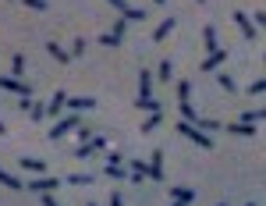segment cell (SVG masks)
Returning <instances> with one entry per match:
<instances>
[{
    "label": "cell",
    "mask_w": 266,
    "mask_h": 206,
    "mask_svg": "<svg viewBox=\"0 0 266 206\" xmlns=\"http://www.w3.org/2000/svg\"><path fill=\"white\" fill-rule=\"evenodd\" d=\"M67 107H71V114H78V110H92L96 100L92 96H75V100H67Z\"/></svg>",
    "instance_id": "13"
},
{
    "label": "cell",
    "mask_w": 266,
    "mask_h": 206,
    "mask_svg": "<svg viewBox=\"0 0 266 206\" xmlns=\"http://www.w3.org/2000/svg\"><path fill=\"white\" fill-rule=\"evenodd\" d=\"M216 85H220L224 93H234V89H238V85H234V78H231V75H224V68H216Z\"/></svg>",
    "instance_id": "21"
},
{
    "label": "cell",
    "mask_w": 266,
    "mask_h": 206,
    "mask_svg": "<svg viewBox=\"0 0 266 206\" xmlns=\"http://www.w3.org/2000/svg\"><path fill=\"white\" fill-rule=\"evenodd\" d=\"M43 206H57V199H54V192H46V196H43Z\"/></svg>",
    "instance_id": "39"
},
{
    "label": "cell",
    "mask_w": 266,
    "mask_h": 206,
    "mask_svg": "<svg viewBox=\"0 0 266 206\" xmlns=\"http://www.w3.org/2000/svg\"><path fill=\"white\" fill-rule=\"evenodd\" d=\"M107 178H114V181H121V178H128V171H125V164H121V167H110V164H107Z\"/></svg>",
    "instance_id": "32"
},
{
    "label": "cell",
    "mask_w": 266,
    "mask_h": 206,
    "mask_svg": "<svg viewBox=\"0 0 266 206\" xmlns=\"http://www.w3.org/2000/svg\"><path fill=\"white\" fill-rule=\"evenodd\" d=\"M85 206H96V203H85Z\"/></svg>",
    "instance_id": "45"
},
{
    "label": "cell",
    "mask_w": 266,
    "mask_h": 206,
    "mask_svg": "<svg viewBox=\"0 0 266 206\" xmlns=\"http://www.w3.org/2000/svg\"><path fill=\"white\" fill-rule=\"evenodd\" d=\"M25 110H29V118H32V121H43V118H46V103L29 100V107H25Z\"/></svg>",
    "instance_id": "20"
},
{
    "label": "cell",
    "mask_w": 266,
    "mask_h": 206,
    "mask_svg": "<svg viewBox=\"0 0 266 206\" xmlns=\"http://www.w3.org/2000/svg\"><path fill=\"white\" fill-rule=\"evenodd\" d=\"M196 128H202V132H220V121H209V118H199V121H196Z\"/></svg>",
    "instance_id": "31"
},
{
    "label": "cell",
    "mask_w": 266,
    "mask_h": 206,
    "mask_svg": "<svg viewBox=\"0 0 266 206\" xmlns=\"http://www.w3.org/2000/svg\"><path fill=\"white\" fill-rule=\"evenodd\" d=\"M64 181H67V185H92V174H85V171H75V174H67Z\"/></svg>",
    "instance_id": "27"
},
{
    "label": "cell",
    "mask_w": 266,
    "mask_h": 206,
    "mask_svg": "<svg viewBox=\"0 0 266 206\" xmlns=\"http://www.w3.org/2000/svg\"><path fill=\"white\" fill-rule=\"evenodd\" d=\"M146 18H149V7H128V11H125V21H138V25H142Z\"/></svg>",
    "instance_id": "19"
},
{
    "label": "cell",
    "mask_w": 266,
    "mask_h": 206,
    "mask_svg": "<svg viewBox=\"0 0 266 206\" xmlns=\"http://www.w3.org/2000/svg\"><path fill=\"white\" fill-rule=\"evenodd\" d=\"M171 196H174V203H171V206H188V203H196V189H188V185L171 189Z\"/></svg>",
    "instance_id": "9"
},
{
    "label": "cell",
    "mask_w": 266,
    "mask_h": 206,
    "mask_svg": "<svg viewBox=\"0 0 266 206\" xmlns=\"http://www.w3.org/2000/svg\"><path fill=\"white\" fill-rule=\"evenodd\" d=\"M21 4H25V7H29V11H46V7H50V4H46V0H21Z\"/></svg>",
    "instance_id": "35"
},
{
    "label": "cell",
    "mask_w": 266,
    "mask_h": 206,
    "mask_svg": "<svg viewBox=\"0 0 266 206\" xmlns=\"http://www.w3.org/2000/svg\"><path fill=\"white\" fill-rule=\"evenodd\" d=\"M234 25H238V29H241V36H245V39H249V43H252V39H256V36H259V32H256V25H252V21H249V14H245V11H234Z\"/></svg>",
    "instance_id": "8"
},
{
    "label": "cell",
    "mask_w": 266,
    "mask_h": 206,
    "mask_svg": "<svg viewBox=\"0 0 266 206\" xmlns=\"http://www.w3.org/2000/svg\"><path fill=\"white\" fill-rule=\"evenodd\" d=\"M125 171L132 174L135 181H142V178H149V174H146V164H142V160H125Z\"/></svg>",
    "instance_id": "14"
},
{
    "label": "cell",
    "mask_w": 266,
    "mask_h": 206,
    "mask_svg": "<svg viewBox=\"0 0 266 206\" xmlns=\"http://www.w3.org/2000/svg\"><path fill=\"white\" fill-rule=\"evenodd\" d=\"M149 89H153V75L149 71H138V100H146Z\"/></svg>",
    "instance_id": "17"
},
{
    "label": "cell",
    "mask_w": 266,
    "mask_h": 206,
    "mask_svg": "<svg viewBox=\"0 0 266 206\" xmlns=\"http://www.w3.org/2000/svg\"><path fill=\"white\" fill-rule=\"evenodd\" d=\"M135 107H138V110H146V114H156V110H163V103H160V100H153V96H146V100H135Z\"/></svg>",
    "instance_id": "18"
},
{
    "label": "cell",
    "mask_w": 266,
    "mask_h": 206,
    "mask_svg": "<svg viewBox=\"0 0 266 206\" xmlns=\"http://www.w3.org/2000/svg\"><path fill=\"white\" fill-rule=\"evenodd\" d=\"M156 75H160L163 82H171V78H174V64H171V61L163 57V61H160V68H156Z\"/></svg>",
    "instance_id": "29"
},
{
    "label": "cell",
    "mask_w": 266,
    "mask_h": 206,
    "mask_svg": "<svg viewBox=\"0 0 266 206\" xmlns=\"http://www.w3.org/2000/svg\"><path fill=\"white\" fill-rule=\"evenodd\" d=\"M75 135H78V146H82V142H89V139H92V132H89V128H78Z\"/></svg>",
    "instance_id": "37"
},
{
    "label": "cell",
    "mask_w": 266,
    "mask_h": 206,
    "mask_svg": "<svg viewBox=\"0 0 266 206\" xmlns=\"http://www.w3.org/2000/svg\"><path fill=\"white\" fill-rule=\"evenodd\" d=\"M0 89H7V93H18V96H32V89H29L21 78H11V75H0Z\"/></svg>",
    "instance_id": "7"
},
{
    "label": "cell",
    "mask_w": 266,
    "mask_h": 206,
    "mask_svg": "<svg viewBox=\"0 0 266 206\" xmlns=\"http://www.w3.org/2000/svg\"><path fill=\"white\" fill-rule=\"evenodd\" d=\"M224 61H227V47H216V50L199 64V71H216V68H224Z\"/></svg>",
    "instance_id": "5"
},
{
    "label": "cell",
    "mask_w": 266,
    "mask_h": 206,
    "mask_svg": "<svg viewBox=\"0 0 266 206\" xmlns=\"http://www.w3.org/2000/svg\"><path fill=\"white\" fill-rule=\"evenodd\" d=\"M146 174H149L153 181H163V149H156V153L149 156V164H146Z\"/></svg>",
    "instance_id": "6"
},
{
    "label": "cell",
    "mask_w": 266,
    "mask_h": 206,
    "mask_svg": "<svg viewBox=\"0 0 266 206\" xmlns=\"http://www.w3.org/2000/svg\"><path fill=\"white\" fill-rule=\"evenodd\" d=\"M160 121H163V110H156V114H149V118H146V125H142L138 132H142V135H149V132H153V128L160 125Z\"/></svg>",
    "instance_id": "26"
},
{
    "label": "cell",
    "mask_w": 266,
    "mask_h": 206,
    "mask_svg": "<svg viewBox=\"0 0 266 206\" xmlns=\"http://www.w3.org/2000/svg\"><path fill=\"white\" fill-rule=\"evenodd\" d=\"M78 125H82V118H78V114H61V118L54 121V128H50L46 135H50V142H57V139H64L67 132H75Z\"/></svg>",
    "instance_id": "1"
},
{
    "label": "cell",
    "mask_w": 266,
    "mask_h": 206,
    "mask_svg": "<svg viewBox=\"0 0 266 206\" xmlns=\"http://www.w3.org/2000/svg\"><path fill=\"white\" fill-rule=\"evenodd\" d=\"M18 167L29 171V174H46V160H39V156H21Z\"/></svg>",
    "instance_id": "10"
},
{
    "label": "cell",
    "mask_w": 266,
    "mask_h": 206,
    "mask_svg": "<svg viewBox=\"0 0 266 206\" xmlns=\"http://www.w3.org/2000/svg\"><path fill=\"white\" fill-rule=\"evenodd\" d=\"M241 121H245V125H259V121H263V107H256V110L249 107V110L241 114Z\"/></svg>",
    "instance_id": "28"
},
{
    "label": "cell",
    "mask_w": 266,
    "mask_h": 206,
    "mask_svg": "<svg viewBox=\"0 0 266 206\" xmlns=\"http://www.w3.org/2000/svg\"><path fill=\"white\" fill-rule=\"evenodd\" d=\"M202 47H206L209 54L220 47V43H216V29H213V25H206V29H202Z\"/></svg>",
    "instance_id": "16"
},
{
    "label": "cell",
    "mask_w": 266,
    "mask_h": 206,
    "mask_svg": "<svg viewBox=\"0 0 266 206\" xmlns=\"http://www.w3.org/2000/svg\"><path fill=\"white\" fill-rule=\"evenodd\" d=\"M178 100H181V103H192V82H188V78L178 82Z\"/></svg>",
    "instance_id": "24"
},
{
    "label": "cell",
    "mask_w": 266,
    "mask_h": 206,
    "mask_svg": "<svg viewBox=\"0 0 266 206\" xmlns=\"http://www.w3.org/2000/svg\"><path fill=\"white\" fill-rule=\"evenodd\" d=\"M178 132L185 139H192L196 146H202V149H213V135L202 132V128H196V125H188V121H178Z\"/></svg>",
    "instance_id": "2"
},
{
    "label": "cell",
    "mask_w": 266,
    "mask_h": 206,
    "mask_svg": "<svg viewBox=\"0 0 266 206\" xmlns=\"http://www.w3.org/2000/svg\"><path fill=\"white\" fill-rule=\"evenodd\" d=\"M46 54H50L54 61H61V64H67V61H71V54H67L64 47H57V43H50V47H46Z\"/></svg>",
    "instance_id": "22"
},
{
    "label": "cell",
    "mask_w": 266,
    "mask_h": 206,
    "mask_svg": "<svg viewBox=\"0 0 266 206\" xmlns=\"http://www.w3.org/2000/svg\"><path fill=\"white\" fill-rule=\"evenodd\" d=\"M11 78H21L25 82V57L21 54H14V61H11Z\"/></svg>",
    "instance_id": "23"
},
{
    "label": "cell",
    "mask_w": 266,
    "mask_h": 206,
    "mask_svg": "<svg viewBox=\"0 0 266 206\" xmlns=\"http://www.w3.org/2000/svg\"><path fill=\"white\" fill-rule=\"evenodd\" d=\"M4 132H7V128H4V121H0V135H4Z\"/></svg>",
    "instance_id": "41"
},
{
    "label": "cell",
    "mask_w": 266,
    "mask_h": 206,
    "mask_svg": "<svg viewBox=\"0 0 266 206\" xmlns=\"http://www.w3.org/2000/svg\"><path fill=\"white\" fill-rule=\"evenodd\" d=\"M107 4H110V7H117V11H121V14H125V11H128V0H107Z\"/></svg>",
    "instance_id": "38"
},
{
    "label": "cell",
    "mask_w": 266,
    "mask_h": 206,
    "mask_svg": "<svg viewBox=\"0 0 266 206\" xmlns=\"http://www.w3.org/2000/svg\"><path fill=\"white\" fill-rule=\"evenodd\" d=\"M196 4H206V0H196Z\"/></svg>",
    "instance_id": "43"
},
{
    "label": "cell",
    "mask_w": 266,
    "mask_h": 206,
    "mask_svg": "<svg viewBox=\"0 0 266 206\" xmlns=\"http://www.w3.org/2000/svg\"><path fill=\"white\" fill-rule=\"evenodd\" d=\"M57 185H61V178H57V174H54V178H50V174H36L32 181H25V189H29V192H39V196L54 192Z\"/></svg>",
    "instance_id": "3"
},
{
    "label": "cell",
    "mask_w": 266,
    "mask_h": 206,
    "mask_svg": "<svg viewBox=\"0 0 266 206\" xmlns=\"http://www.w3.org/2000/svg\"><path fill=\"white\" fill-rule=\"evenodd\" d=\"M178 107H181V121H188V125H196V121H199V110H196L192 103H178Z\"/></svg>",
    "instance_id": "25"
},
{
    "label": "cell",
    "mask_w": 266,
    "mask_h": 206,
    "mask_svg": "<svg viewBox=\"0 0 266 206\" xmlns=\"http://www.w3.org/2000/svg\"><path fill=\"white\" fill-rule=\"evenodd\" d=\"M67 54H71V57H82V54H85V39L78 36V39L71 43V50H67Z\"/></svg>",
    "instance_id": "33"
},
{
    "label": "cell",
    "mask_w": 266,
    "mask_h": 206,
    "mask_svg": "<svg viewBox=\"0 0 266 206\" xmlns=\"http://www.w3.org/2000/svg\"><path fill=\"white\" fill-rule=\"evenodd\" d=\"M245 206H256V203H245Z\"/></svg>",
    "instance_id": "44"
},
{
    "label": "cell",
    "mask_w": 266,
    "mask_h": 206,
    "mask_svg": "<svg viewBox=\"0 0 266 206\" xmlns=\"http://www.w3.org/2000/svg\"><path fill=\"white\" fill-rule=\"evenodd\" d=\"M216 206H227V203H216Z\"/></svg>",
    "instance_id": "46"
},
{
    "label": "cell",
    "mask_w": 266,
    "mask_h": 206,
    "mask_svg": "<svg viewBox=\"0 0 266 206\" xmlns=\"http://www.w3.org/2000/svg\"><path fill=\"white\" fill-rule=\"evenodd\" d=\"M227 132L231 135H241V139H252L259 132V125H245V121H238V125H227Z\"/></svg>",
    "instance_id": "11"
},
{
    "label": "cell",
    "mask_w": 266,
    "mask_h": 206,
    "mask_svg": "<svg viewBox=\"0 0 266 206\" xmlns=\"http://www.w3.org/2000/svg\"><path fill=\"white\" fill-rule=\"evenodd\" d=\"M174 25H178L174 18H167V21H160V25H156V32H153V43H163V39H167V36L174 32Z\"/></svg>",
    "instance_id": "12"
},
{
    "label": "cell",
    "mask_w": 266,
    "mask_h": 206,
    "mask_svg": "<svg viewBox=\"0 0 266 206\" xmlns=\"http://www.w3.org/2000/svg\"><path fill=\"white\" fill-rule=\"evenodd\" d=\"M0 185H4V189H14V192H21V189H25V181H21V178H14V174H7L4 167H0Z\"/></svg>",
    "instance_id": "15"
},
{
    "label": "cell",
    "mask_w": 266,
    "mask_h": 206,
    "mask_svg": "<svg viewBox=\"0 0 266 206\" xmlns=\"http://www.w3.org/2000/svg\"><path fill=\"white\" fill-rule=\"evenodd\" d=\"M100 43H103V47H121V36L110 29V32H103V36H100Z\"/></svg>",
    "instance_id": "30"
},
{
    "label": "cell",
    "mask_w": 266,
    "mask_h": 206,
    "mask_svg": "<svg viewBox=\"0 0 266 206\" xmlns=\"http://www.w3.org/2000/svg\"><path fill=\"white\" fill-rule=\"evenodd\" d=\"M249 96H263V78H256V82L249 85Z\"/></svg>",
    "instance_id": "36"
},
{
    "label": "cell",
    "mask_w": 266,
    "mask_h": 206,
    "mask_svg": "<svg viewBox=\"0 0 266 206\" xmlns=\"http://www.w3.org/2000/svg\"><path fill=\"white\" fill-rule=\"evenodd\" d=\"M153 4H167V0H153Z\"/></svg>",
    "instance_id": "42"
},
{
    "label": "cell",
    "mask_w": 266,
    "mask_h": 206,
    "mask_svg": "<svg viewBox=\"0 0 266 206\" xmlns=\"http://www.w3.org/2000/svg\"><path fill=\"white\" fill-rule=\"evenodd\" d=\"M107 164H110V167H121V164H125V156H121L117 149H110V153H107Z\"/></svg>",
    "instance_id": "34"
},
{
    "label": "cell",
    "mask_w": 266,
    "mask_h": 206,
    "mask_svg": "<svg viewBox=\"0 0 266 206\" xmlns=\"http://www.w3.org/2000/svg\"><path fill=\"white\" fill-rule=\"evenodd\" d=\"M64 103H67V93H64V89H57V93H54V100L46 103V118H50V121H57V118L64 114Z\"/></svg>",
    "instance_id": "4"
},
{
    "label": "cell",
    "mask_w": 266,
    "mask_h": 206,
    "mask_svg": "<svg viewBox=\"0 0 266 206\" xmlns=\"http://www.w3.org/2000/svg\"><path fill=\"white\" fill-rule=\"evenodd\" d=\"M110 206H121V192H114V196H110Z\"/></svg>",
    "instance_id": "40"
}]
</instances>
